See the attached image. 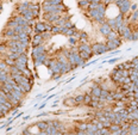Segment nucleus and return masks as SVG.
Returning <instances> with one entry per match:
<instances>
[{
    "instance_id": "f3484780",
    "label": "nucleus",
    "mask_w": 138,
    "mask_h": 135,
    "mask_svg": "<svg viewBox=\"0 0 138 135\" xmlns=\"http://www.w3.org/2000/svg\"><path fill=\"white\" fill-rule=\"evenodd\" d=\"M77 38L76 37H74V36H69V43L71 44V46H75V44L77 43Z\"/></svg>"
},
{
    "instance_id": "20e7f679",
    "label": "nucleus",
    "mask_w": 138,
    "mask_h": 135,
    "mask_svg": "<svg viewBox=\"0 0 138 135\" xmlns=\"http://www.w3.org/2000/svg\"><path fill=\"white\" fill-rule=\"evenodd\" d=\"M44 31H45L44 23H41V22L36 23V25H35V32L36 34H42V32H44Z\"/></svg>"
},
{
    "instance_id": "9d476101",
    "label": "nucleus",
    "mask_w": 138,
    "mask_h": 135,
    "mask_svg": "<svg viewBox=\"0 0 138 135\" xmlns=\"http://www.w3.org/2000/svg\"><path fill=\"white\" fill-rule=\"evenodd\" d=\"M80 56L82 57V60H85V61H87V60H89L93 56V54H91V53H87V52H79Z\"/></svg>"
},
{
    "instance_id": "f257e3e1",
    "label": "nucleus",
    "mask_w": 138,
    "mask_h": 135,
    "mask_svg": "<svg viewBox=\"0 0 138 135\" xmlns=\"http://www.w3.org/2000/svg\"><path fill=\"white\" fill-rule=\"evenodd\" d=\"M107 52V46L106 43H95L92 46V53L93 55H100Z\"/></svg>"
},
{
    "instance_id": "1a4fd4ad",
    "label": "nucleus",
    "mask_w": 138,
    "mask_h": 135,
    "mask_svg": "<svg viewBox=\"0 0 138 135\" xmlns=\"http://www.w3.org/2000/svg\"><path fill=\"white\" fill-rule=\"evenodd\" d=\"M106 46H107V52H108V50H113V49H115V48H118V46L115 44L114 41H107Z\"/></svg>"
},
{
    "instance_id": "393cba45",
    "label": "nucleus",
    "mask_w": 138,
    "mask_h": 135,
    "mask_svg": "<svg viewBox=\"0 0 138 135\" xmlns=\"http://www.w3.org/2000/svg\"><path fill=\"white\" fill-rule=\"evenodd\" d=\"M12 129H13V127H7V129H6V130L10 131V130H12Z\"/></svg>"
},
{
    "instance_id": "6e6552de",
    "label": "nucleus",
    "mask_w": 138,
    "mask_h": 135,
    "mask_svg": "<svg viewBox=\"0 0 138 135\" xmlns=\"http://www.w3.org/2000/svg\"><path fill=\"white\" fill-rule=\"evenodd\" d=\"M47 134H58V130H57V128H55L52 124H49L47 128Z\"/></svg>"
},
{
    "instance_id": "6ab92c4d",
    "label": "nucleus",
    "mask_w": 138,
    "mask_h": 135,
    "mask_svg": "<svg viewBox=\"0 0 138 135\" xmlns=\"http://www.w3.org/2000/svg\"><path fill=\"white\" fill-rule=\"evenodd\" d=\"M51 34H52V35L60 34V26H57V25H54V28H52V30H51Z\"/></svg>"
},
{
    "instance_id": "ddd939ff",
    "label": "nucleus",
    "mask_w": 138,
    "mask_h": 135,
    "mask_svg": "<svg viewBox=\"0 0 138 135\" xmlns=\"http://www.w3.org/2000/svg\"><path fill=\"white\" fill-rule=\"evenodd\" d=\"M92 102V95L88 92L87 95H85V99H83V103L85 104H89Z\"/></svg>"
},
{
    "instance_id": "b1692460",
    "label": "nucleus",
    "mask_w": 138,
    "mask_h": 135,
    "mask_svg": "<svg viewBox=\"0 0 138 135\" xmlns=\"http://www.w3.org/2000/svg\"><path fill=\"white\" fill-rule=\"evenodd\" d=\"M43 108H45V103H42L41 105H38V109H40V110L41 109H43Z\"/></svg>"
},
{
    "instance_id": "39448f33",
    "label": "nucleus",
    "mask_w": 138,
    "mask_h": 135,
    "mask_svg": "<svg viewBox=\"0 0 138 135\" xmlns=\"http://www.w3.org/2000/svg\"><path fill=\"white\" fill-rule=\"evenodd\" d=\"M63 104L66 107H73V105H76V102H75L74 97H67L63 99Z\"/></svg>"
},
{
    "instance_id": "9b49d317",
    "label": "nucleus",
    "mask_w": 138,
    "mask_h": 135,
    "mask_svg": "<svg viewBox=\"0 0 138 135\" xmlns=\"http://www.w3.org/2000/svg\"><path fill=\"white\" fill-rule=\"evenodd\" d=\"M16 35V31H14V29L13 28H7L6 29V31H5V36H7L8 38L12 37V36Z\"/></svg>"
},
{
    "instance_id": "a211bd4d",
    "label": "nucleus",
    "mask_w": 138,
    "mask_h": 135,
    "mask_svg": "<svg viewBox=\"0 0 138 135\" xmlns=\"http://www.w3.org/2000/svg\"><path fill=\"white\" fill-rule=\"evenodd\" d=\"M131 20H132V22L138 20V11H137V10L132 12V14H131Z\"/></svg>"
},
{
    "instance_id": "f03ea898",
    "label": "nucleus",
    "mask_w": 138,
    "mask_h": 135,
    "mask_svg": "<svg viewBox=\"0 0 138 135\" xmlns=\"http://www.w3.org/2000/svg\"><path fill=\"white\" fill-rule=\"evenodd\" d=\"M111 30H112V29H111V26H110V25H108L107 23L101 24V26H100V29H99V31L101 32V35L105 36V37H106V36L110 34Z\"/></svg>"
},
{
    "instance_id": "423d86ee",
    "label": "nucleus",
    "mask_w": 138,
    "mask_h": 135,
    "mask_svg": "<svg viewBox=\"0 0 138 135\" xmlns=\"http://www.w3.org/2000/svg\"><path fill=\"white\" fill-rule=\"evenodd\" d=\"M77 5H79V7L86 11V10H88V6H89V0H79Z\"/></svg>"
},
{
    "instance_id": "4be33fe9",
    "label": "nucleus",
    "mask_w": 138,
    "mask_h": 135,
    "mask_svg": "<svg viewBox=\"0 0 138 135\" xmlns=\"http://www.w3.org/2000/svg\"><path fill=\"white\" fill-rule=\"evenodd\" d=\"M22 133H23V134H31V130H30V128H26V129H24Z\"/></svg>"
},
{
    "instance_id": "bb28decb",
    "label": "nucleus",
    "mask_w": 138,
    "mask_h": 135,
    "mask_svg": "<svg viewBox=\"0 0 138 135\" xmlns=\"http://www.w3.org/2000/svg\"><path fill=\"white\" fill-rule=\"evenodd\" d=\"M136 57H137V60H138V56H136Z\"/></svg>"
},
{
    "instance_id": "f8f14e48",
    "label": "nucleus",
    "mask_w": 138,
    "mask_h": 135,
    "mask_svg": "<svg viewBox=\"0 0 138 135\" xmlns=\"http://www.w3.org/2000/svg\"><path fill=\"white\" fill-rule=\"evenodd\" d=\"M74 99H75V102H76V105H77V104L83 103V99H85V95H76V96L74 97Z\"/></svg>"
},
{
    "instance_id": "7ed1b4c3",
    "label": "nucleus",
    "mask_w": 138,
    "mask_h": 135,
    "mask_svg": "<svg viewBox=\"0 0 138 135\" xmlns=\"http://www.w3.org/2000/svg\"><path fill=\"white\" fill-rule=\"evenodd\" d=\"M43 43V37H42V35L41 34H36L35 38H32V47H38V46H41V44Z\"/></svg>"
},
{
    "instance_id": "a878e982",
    "label": "nucleus",
    "mask_w": 138,
    "mask_h": 135,
    "mask_svg": "<svg viewBox=\"0 0 138 135\" xmlns=\"http://www.w3.org/2000/svg\"><path fill=\"white\" fill-rule=\"evenodd\" d=\"M1 10H3V4L0 3V12H1Z\"/></svg>"
},
{
    "instance_id": "5701e85b",
    "label": "nucleus",
    "mask_w": 138,
    "mask_h": 135,
    "mask_svg": "<svg viewBox=\"0 0 138 135\" xmlns=\"http://www.w3.org/2000/svg\"><path fill=\"white\" fill-rule=\"evenodd\" d=\"M49 115V112H41L40 115H37V117H41V116H47Z\"/></svg>"
},
{
    "instance_id": "2eb2a0df",
    "label": "nucleus",
    "mask_w": 138,
    "mask_h": 135,
    "mask_svg": "<svg viewBox=\"0 0 138 135\" xmlns=\"http://www.w3.org/2000/svg\"><path fill=\"white\" fill-rule=\"evenodd\" d=\"M44 26H45V31H50V32H51L52 28H54V24L49 23V22H45V23H44Z\"/></svg>"
},
{
    "instance_id": "aec40b11",
    "label": "nucleus",
    "mask_w": 138,
    "mask_h": 135,
    "mask_svg": "<svg viewBox=\"0 0 138 135\" xmlns=\"http://www.w3.org/2000/svg\"><path fill=\"white\" fill-rule=\"evenodd\" d=\"M119 59H120V57H114V59H112V60H108L107 62H108V64H114V62L119 61Z\"/></svg>"
},
{
    "instance_id": "4468645a",
    "label": "nucleus",
    "mask_w": 138,
    "mask_h": 135,
    "mask_svg": "<svg viewBox=\"0 0 138 135\" xmlns=\"http://www.w3.org/2000/svg\"><path fill=\"white\" fill-rule=\"evenodd\" d=\"M23 76H24V77H28V78H33V76H32V73H31V71H30V69H29L28 67H26V68H25V69L23 71Z\"/></svg>"
},
{
    "instance_id": "cd10ccee",
    "label": "nucleus",
    "mask_w": 138,
    "mask_h": 135,
    "mask_svg": "<svg viewBox=\"0 0 138 135\" xmlns=\"http://www.w3.org/2000/svg\"><path fill=\"white\" fill-rule=\"evenodd\" d=\"M137 30H138V29H137Z\"/></svg>"
},
{
    "instance_id": "0eeeda50",
    "label": "nucleus",
    "mask_w": 138,
    "mask_h": 135,
    "mask_svg": "<svg viewBox=\"0 0 138 135\" xmlns=\"http://www.w3.org/2000/svg\"><path fill=\"white\" fill-rule=\"evenodd\" d=\"M36 126L40 128V130H41V131H45V130H47V128H48V126H49V124H48L47 121H43V122H38V123H36Z\"/></svg>"
},
{
    "instance_id": "412c9836",
    "label": "nucleus",
    "mask_w": 138,
    "mask_h": 135,
    "mask_svg": "<svg viewBox=\"0 0 138 135\" xmlns=\"http://www.w3.org/2000/svg\"><path fill=\"white\" fill-rule=\"evenodd\" d=\"M130 10H131V11H132V12H133V11H136V10H137V4H133V5L131 4V7H130Z\"/></svg>"
},
{
    "instance_id": "dca6fc26",
    "label": "nucleus",
    "mask_w": 138,
    "mask_h": 135,
    "mask_svg": "<svg viewBox=\"0 0 138 135\" xmlns=\"http://www.w3.org/2000/svg\"><path fill=\"white\" fill-rule=\"evenodd\" d=\"M5 62H6L7 66H14V65H16V60H12V59H10V57H6Z\"/></svg>"
}]
</instances>
